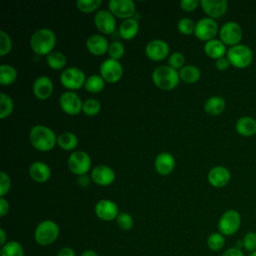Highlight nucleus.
Returning a JSON list of instances; mask_svg holds the SVG:
<instances>
[{
  "instance_id": "obj_18",
  "label": "nucleus",
  "mask_w": 256,
  "mask_h": 256,
  "mask_svg": "<svg viewBox=\"0 0 256 256\" xmlns=\"http://www.w3.org/2000/svg\"><path fill=\"white\" fill-rule=\"evenodd\" d=\"M114 170L107 165H98L91 170V180L99 186H109L115 180Z\"/></svg>"
},
{
  "instance_id": "obj_47",
  "label": "nucleus",
  "mask_w": 256,
  "mask_h": 256,
  "mask_svg": "<svg viewBox=\"0 0 256 256\" xmlns=\"http://www.w3.org/2000/svg\"><path fill=\"white\" fill-rule=\"evenodd\" d=\"M221 256H245L243 250L240 247L234 246L226 249Z\"/></svg>"
},
{
  "instance_id": "obj_36",
  "label": "nucleus",
  "mask_w": 256,
  "mask_h": 256,
  "mask_svg": "<svg viewBox=\"0 0 256 256\" xmlns=\"http://www.w3.org/2000/svg\"><path fill=\"white\" fill-rule=\"evenodd\" d=\"M102 4L101 0H77L76 7L83 13H92L96 11Z\"/></svg>"
},
{
  "instance_id": "obj_7",
  "label": "nucleus",
  "mask_w": 256,
  "mask_h": 256,
  "mask_svg": "<svg viewBox=\"0 0 256 256\" xmlns=\"http://www.w3.org/2000/svg\"><path fill=\"white\" fill-rule=\"evenodd\" d=\"M86 76L83 70L77 67L64 69L60 74V82L68 91H75L84 86Z\"/></svg>"
},
{
  "instance_id": "obj_19",
  "label": "nucleus",
  "mask_w": 256,
  "mask_h": 256,
  "mask_svg": "<svg viewBox=\"0 0 256 256\" xmlns=\"http://www.w3.org/2000/svg\"><path fill=\"white\" fill-rule=\"evenodd\" d=\"M231 179V173L225 166H214L212 167L208 174L207 180L209 184L215 188H222L226 186Z\"/></svg>"
},
{
  "instance_id": "obj_32",
  "label": "nucleus",
  "mask_w": 256,
  "mask_h": 256,
  "mask_svg": "<svg viewBox=\"0 0 256 256\" xmlns=\"http://www.w3.org/2000/svg\"><path fill=\"white\" fill-rule=\"evenodd\" d=\"M105 87V80L101 77V75L93 74L90 75L84 84V88L86 91L90 93H99Z\"/></svg>"
},
{
  "instance_id": "obj_10",
  "label": "nucleus",
  "mask_w": 256,
  "mask_h": 256,
  "mask_svg": "<svg viewBox=\"0 0 256 256\" xmlns=\"http://www.w3.org/2000/svg\"><path fill=\"white\" fill-rule=\"evenodd\" d=\"M217 34H219V27L216 20L204 17L196 22L194 35L197 39L207 42L214 39Z\"/></svg>"
},
{
  "instance_id": "obj_3",
  "label": "nucleus",
  "mask_w": 256,
  "mask_h": 256,
  "mask_svg": "<svg viewBox=\"0 0 256 256\" xmlns=\"http://www.w3.org/2000/svg\"><path fill=\"white\" fill-rule=\"evenodd\" d=\"M152 80L155 86L161 90H173L180 82L179 71L169 65H160L154 69Z\"/></svg>"
},
{
  "instance_id": "obj_43",
  "label": "nucleus",
  "mask_w": 256,
  "mask_h": 256,
  "mask_svg": "<svg viewBox=\"0 0 256 256\" xmlns=\"http://www.w3.org/2000/svg\"><path fill=\"white\" fill-rule=\"evenodd\" d=\"M12 49L11 37L4 31L0 30V55L5 56Z\"/></svg>"
},
{
  "instance_id": "obj_50",
  "label": "nucleus",
  "mask_w": 256,
  "mask_h": 256,
  "mask_svg": "<svg viewBox=\"0 0 256 256\" xmlns=\"http://www.w3.org/2000/svg\"><path fill=\"white\" fill-rule=\"evenodd\" d=\"M90 179L91 178H89L87 175H81V176H78L77 183L81 187H87L90 185Z\"/></svg>"
},
{
  "instance_id": "obj_49",
  "label": "nucleus",
  "mask_w": 256,
  "mask_h": 256,
  "mask_svg": "<svg viewBox=\"0 0 256 256\" xmlns=\"http://www.w3.org/2000/svg\"><path fill=\"white\" fill-rule=\"evenodd\" d=\"M56 256H76L75 251L70 247H63L61 248Z\"/></svg>"
},
{
  "instance_id": "obj_51",
  "label": "nucleus",
  "mask_w": 256,
  "mask_h": 256,
  "mask_svg": "<svg viewBox=\"0 0 256 256\" xmlns=\"http://www.w3.org/2000/svg\"><path fill=\"white\" fill-rule=\"evenodd\" d=\"M8 241H6V232L3 228H0V245L1 247L5 245Z\"/></svg>"
},
{
  "instance_id": "obj_20",
  "label": "nucleus",
  "mask_w": 256,
  "mask_h": 256,
  "mask_svg": "<svg viewBox=\"0 0 256 256\" xmlns=\"http://www.w3.org/2000/svg\"><path fill=\"white\" fill-rule=\"evenodd\" d=\"M32 90L37 99L46 100L53 93V82L48 76H39L34 80Z\"/></svg>"
},
{
  "instance_id": "obj_30",
  "label": "nucleus",
  "mask_w": 256,
  "mask_h": 256,
  "mask_svg": "<svg viewBox=\"0 0 256 256\" xmlns=\"http://www.w3.org/2000/svg\"><path fill=\"white\" fill-rule=\"evenodd\" d=\"M78 144L77 136L72 132H63L57 136V145L66 151H71Z\"/></svg>"
},
{
  "instance_id": "obj_8",
  "label": "nucleus",
  "mask_w": 256,
  "mask_h": 256,
  "mask_svg": "<svg viewBox=\"0 0 256 256\" xmlns=\"http://www.w3.org/2000/svg\"><path fill=\"white\" fill-rule=\"evenodd\" d=\"M67 165L73 174L77 176L86 175L91 168V158L85 151L77 150L69 155Z\"/></svg>"
},
{
  "instance_id": "obj_37",
  "label": "nucleus",
  "mask_w": 256,
  "mask_h": 256,
  "mask_svg": "<svg viewBox=\"0 0 256 256\" xmlns=\"http://www.w3.org/2000/svg\"><path fill=\"white\" fill-rule=\"evenodd\" d=\"M100 110L101 104L95 98H89L83 102L82 112L87 116H95L100 112Z\"/></svg>"
},
{
  "instance_id": "obj_42",
  "label": "nucleus",
  "mask_w": 256,
  "mask_h": 256,
  "mask_svg": "<svg viewBox=\"0 0 256 256\" xmlns=\"http://www.w3.org/2000/svg\"><path fill=\"white\" fill-rule=\"evenodd\" d=\"M185 56L181 52H174L168 57V65L175 70L182 69L185 65Z\"/></svg>"
},
{
  "instance_id": "obj_11",
  "label": "nucleus",
  "mask_w": 256,
  "mask_h": 256,
  "mask_svg": "<svg viewBox=\"0 0 256 256\" xmlns=\"http://www.w3.org/2000/svg\"><path fill=\"white\" fill-rule=\"evenodd\" d=\"M59 105L64 113L74 116L82 112L83 101L77 93L67 90L60 95Z\"/></svg>"
},
{
  "instance_id": "obj_27",
  "label": "nucleus",
  "mask_w": 256,
  "mask_h": 256,
  "mask_svg": "<svg viewBox=\"0 0 256 256\" xmlns=\"http://www.w3.org/2000/svg\"><path fill=\"white\" fill-rule=\"evenodd\" d=\"M226 108V101L221 96H211L204 103V110L212 116L220 115Z\"/></svg>"
},
{
  "instance_id": "obj_6",
  "label": "nucleus",
  "mask_w": 256,
  "mask_h": 256,
  "mask_svg": "<svg viewBox=\"0 0 256 256\" xmlns=\"http://www.w3.org/2000/svg\"><path fill=\"white\" fill-rule=\"evenodd\" d=\"M241 226V215L235 209H228L222 213L218 220V232L224 236H232Z\"/></svg>"
},
{
  "instance_id": "obj_45",
  "label": "nucleus",
  "mask_w": 256,
  "mask_h": 256,
  "mask_svg": "<svg viewBox=\"0 0 256 256\" xmlns=\"http://www.w3.org/2000/svg\"><path fill=\"white\" fill-rule=\"evenodd\" d=\"M200 1L198 0H181L180 7L185 12H192L198 8Z\"/></svg>"
},
{
  "instance_id": "obj_5",
  "label": "nucleus",
  "mask_w": 256,
  "mask_h": 256,
  "mask_svg": "<svg viewBox=\"0 0 256 256\" xmlns=\"http://www.w3.org/2000/svg\"><path fill=\"white\" fill-rule=\"evenodd\" d=\"M226 57L233 67L244 69L252 64L253 52L249 46L240 43L238 45L229 47Z\"/></svg>"
},
{
  "instance_id": "obj_35",
  "label": "nucleus",
  "mask_w": 256,
  "mask_h": 256,
  "mask_svg": "<svg viewBox=\"0 0 256 256\" xmlns=\"http://www.w3.org/2000/svg\"><path fill=\"white\" fill-rule=\"evenodd\" d=\"M225 245V236L220 232H213L207 238V247L211 251H219Z\"/></svg>"
},
{
  "instance_id": "obj_39",
  "label": "nucleus",
  "mask_w": 256,
  "mask_h": 256,
  "mask_svg": "<svg viewBox=\"0 0 256 256\" xmlns=\"http://www.w3.org/2000/svg\"><path fill=\"white\" fill-rule=\"evenodd\" d=\"M107 53L109 55V58L119 61V59H121L123 57L124 53H125V47H124L122 42L113 41L109 44V48H108Z\"/></svg>"
},
{
  "instance_id": "obj_16",
  "label": "nucleus",
  "mask_w": 256,
  "mask_h": 256,
  "mask_svg": "<svg viewBox=\"0 0 256 256\" xmlns=\"http://www.w3.org/2000/svg\"><path fill=\"white\" fill-rule=\"evenodd\" d=\"M94 212L100 220L108 222L114 219L116 220L117 216L119 215V208L114 201L109 199H101L96 203Z\"/></svg>"
},
{
  "instance_id": "obj_23",
  "label": "nucleus",
  "mask_w": 256,
  "mask_h": 256,
  "mask_svg": "<svg viewBox=\"0 0 256 256\" xmlns=\"http://www.w3.org/2000/svg\"><path fill=\"white\" fill-rule=\"evenodd\" d=\"M29 176L37 183H44L51 177V169L48 164L42 161H34L29 166Z\"/></svg>"
},
{
  "instance_id": "obj_22",
  "label": "nucleus",
  "mask_w": 256,
  "mask_h": 256,
  "mask_svg": "<svg viewBox=\"0 0 256 256\" xmlns=\"http://www.w3.org/2000/svg\"><path fill=\"white\" fill-rule=\"evenodd\" d=\"M86 48L92 55L101 56L108 52L109 43L103 35L93 34L87 38Z\"/></svg>"
},
{
  "instance_id": "obj_26",
  "label": "nucleus",
  "mask_w": 256,
  "mask_h": 256,
  "mask_svg": "<svg viewBox=\"0 0 256 256\" xmlns=\"http://www.w3.org/2000/svg\"><path fill=\"white\" fill-rule=\"evenodd\" d=\"M139 31V24L135 18H129L122 21L119 26L118 33L120 37L124 40L133 39Z\"/></svg>"
},
{
  "instance_id": "obj_15",
  "label": "nucleus",
  "mask_w": 256,
  "mask_h": 256,
  "mask_svg": "<svg viewBox=\"0 0 256 256\" xmlns=\"http://www.w3.org/2000/svg\"><path fill=\"white\" fill-rule=\"evenodd\" d=\"M170 47L168 43L161 39H154L147 43L145 47L146 56L152 61H162L169 57Z\"/></svg>"
},
{
  "instance_id": "obj_31",
  "label": "nucleus",
  "mask_w": 256,
  "mask_h": 256,
  "mask_svg": "<svg viewBox=\"0 0 256 256\" xmlns=\"http://www.w3.org/2000/svg\"><path fill=\"white\" fill-rule=\"evenodd\" d=\"M47 65L53 70H62L67 63L66 56L60 51H52L46 56Z\"/></svg>"
},
{
  "instance_id": "obj_25",
  "label": "nucleus",
  "mask_w": 256,
  "mask_h": 256,
  "mask_svg": "<svg viewBox=\"0 0 256 256\" xmlns=\"http://www.w3.org/2000/svg\"><path fill=\"white\" fill-rule=\"evenodd\" d=\"M236 132L243 137H251L256 134V119L251 116H242L235 123Z\"/></svg>"
},
{
  "instance_id": "obj_9",
  "label": "nucleus",
  "mask_w": 256,
  "mask_h": 256,
  "mask_svg": "<svg viewBox=\"0 0 256 256\" xmlns=\"http://www.w3.org/2000/svg\"><path fill=\"white\" fill-rule=\"evenodd\" d=\"M243 37L241 26L235 21H228L224 23L219 29V39L229 47L240 44Z\"/></svg>"
},
{
  "instance_id": "obj_34",
  "label": "nucleus",
  "mask_w": 256,
  "mask_h": 256,
  "mask_svg": "<svg viewBox=\"0 0 256 256\" xmlns=\"http://www.w3.org/2000/svg\"><path fill=\"white\" fill-rule=\"evenodd\" d=\"M13 100L12 98L4 93L1 92L0 93V118L1 119H5L6 117H8L12 111H13Z\"/></svg>"
},
{
  "instance_id": "obj_28",
  "label": "nucleus",
  "mask_w": 256,
  "mask_h": 256,
  "mask_svg": "<svg viewBox=\"0 0 256 256\" xmlns=\"http://www.w3.org/2000/svg\"><path fill=\"white\" fill-rule=\"evenodd\" d=\"M180 80L188 84L196 83L201 77L200 69L195 65H185L182 69L179 70Z\"/></svg>"
},
{
  "instance_id": "obj_29",
  "label": "nucleus",
  "mask_w": 256,
  "mask_h": 256,
  "mask_svg": "<svg viewBox=\"0 0 256 256\" xmlns=\"http://www.w3.org/2000/svg\"><path fill=\"white\" fill-rule=\"evenodd\" d=\"M18 76L17 69L8 64H2L0 66V84L3 86L13 84Z\"/></svg>"
},
{
  "instance_id": "obj_12",
  "label": "nucleus",
  "mask_w": 256,
  "mask_h": 256,
  "mask_svg": "<svg viewBox=\"0 0 256 256\" xmlns=\"http://www.w3.org/2000/svg\"><path fill=\"white\" fill-rule=\"evenodd\" d=\"M101 77L108 83H117L123 75V67L118 60L105 59L99 68Z\"/></svg>"
},
{
  "instance_id": "obj_17",
  "label": "nucleus",
  "mask_w": 256,
  "mask_h": 256,
  "mask_svg": "<svg viewBox=\"0 0 256 256\" xmlns=\"http://www.w3.org/2000/svg\"><path fill=\"white\" fill-rule=\"evenodd\" d=\"M200 6L207 17L214 20L224 16L228 10V3L225 0H201Z\"/></svg>"
},
{
  "instance_id": "obj_44",
  "label": "nucleus",
  "mask_w": 256,
  "mask_h": 256,
  "mask_svg": "<svg viewBox=\"0 0 256 256\" xmlns=\"http://www.w3.org/2000/svg\"><path fill=\"white\" fill-rule=\"evenodd\" d=\"M11 188V179L9 175L2 171L0 172V197H5Z\"/></svg>"
},
{
  "instance_id": "obj_13",
  "label": "nucleus",
  "mask_w": 256,
  "mask_h": 256,
  "mask_svg": "<svg viewBox=\"0 0 256 256\" xmlns=\"http://www.w3.org/2000/svg\"><path fill=\"white\" fill-rule=\"evenodd\" d=\"M94 24L99 32L109 35L115 32L116 19L109 10H99L94 16Z\"/></svg>"
},
{
  "instance_id": "obj_33",
  "label": "nucleus",
  "mask_w": 256,
  "mask_h": 256,
  "mask_svg": "<svg viewBox=\"0 0 256 256\" xmlns=\"http://www.w3.org/2000/svg\"><path fill=\"white\" fill-rule=\"evenodd\" d=\"M1 256H24L23 246L18 241H8L1 247Z\"/></svg>"
},
{
  "instance_id": "obj_2",
  "label": "nucleus",
  "mask_w": 256,
  "mask_h": 256,
  "mask_svg": "<svg viewBox=\"0 0 256 256\" xmlns=\"http://www.w3.org/2000/svg\"><path fill=\"white\" fill-rule=\"evenodd\" d=\"M32 51L39 56H47L54 51L56 45V35L48 28H40L36 30L29 40Z\"/></svg>"
},
{
  "instance_id": "obj_41",
  "label": "nucleus",
  "mask_w": 256,
  "mask_h": 256,
  "mask_svg": "<svg viewBox=\"0 0 256 256\" xmlns=\"http://www.w3.org/2000/svg\"><path fill=\"white\" fill-rule=\"evenodd\" d=\"M242 247L248 252H254L256 250V232L248 231L242 238Z\"/></svg>"
},
{
  "instance_id": "obj_52",
  "label": "nucleus",
  "mask_w": 256,
  "mask_h": 256,
  "mask_svg": "<svg viewBox=\"0 0 256 256\" xmlns=\"http://www.w3.org/2000/svg\"><path fill=\"white\" fill-rule=\"evenodd\" d=\"M80 256H99L97 254V252H95L94 250H91V249H88V250H85L81 253Z\"/></svg>"
},
{
  "instance_id": "obj_14",
  "label": "nucleus",
  "mask_w": 256,
  "mask_h": 256,
  "mask_svg": "<svg viewBox=\"0 0 256 256\" xmlns=\"http://www.w3.org/2000/svg\"><path fill=\"white\" fill-rule=\"evenodd\" d=\"M108 8L115 17L123 20L133 18L135 14V3L132 0H110Z\"/></svg>"
},
{
  "instance_id": "obj_38",
  "label": "nucleus",
  "mask_w": 256,
  "mask_h": 256,
  "mask_svg": "<svg viewBox=\"0 0 256 256\" xmlns=\"http://www.w3.org/2000/svg\"><path fill=\"white\" fill-rule=\"evenodd\" d=\"M195 25L196 23L192 19L188 17H183L178 21L177 29L183 35H191L194 34Z\"/></svg>"
},
{
  "instance_id": "obj_21",
  "label": "nucleus",
  "mask_w": 256,
  "mask_h": 256,
  "mask_svg": "<svg viewBox=\"0 0 256 256\" xmlns=\"http://www.w3.org/2000/svg\"><path fill=\"white\" fill-rule=\"evenodd\" d=\"M154 167L158 174L169 175L175 168V158L169 152H161L154 160Z\"/></svg>"
},
{
  "instance_id": "obj_40",
  "label": "nucleus",
  "mask_w": 256,
  "mask_h": 256,
  "mask_svg": "<svg viewBox=\"0 0 256 256\" xmlns=\"http://www.w3.org/2000/svg\"><path fill=\"white\" fill-rule=\"evenodd\" d=\"M116 223H117V226L121 230L128 231V230H130L133 227L134 220H133V217L129 213H127V212H120L119 215L116 218Z\"/></svg>"
},
{
  "instance_id": "obj_53",
  "label": "nucleus",
  "mask_w": 256,
  "mask_h": 256,
  "mask_svg": "<svg viewBox=\"0 0 256 256\" xmlns=\"http://www.w3.org/2000/svg\"><path fill=\"white\" fill-rule=\"evenodd\" d=\"M249 256H256V250H255L254 252H251V253L249 254Z\"/></svg>"
},
{
  "instance_id": "obj_46",
  "label": "nucleus",
  "mask_w": 256,
  "mask_h": 256,
  "mask_svg": "<svg viewBox=\"0 0 256 256\" xmlns=\"http://www.w3.org/2000/svg\"><path fill=\"white\" fill-rule=\"evenodd\" d=\"M230 62L228 60V58L226 56L222 57V58H219L215 61V67L217 68V70L219 71H225L227 70L229 67H230Z\"/></svg>"
},
{
  "instance_id": "obj_4",
  "label": "nucleus",
  "mask_w": 256,
  "mask_h": 256,
  "mask_svg": "<svg viewBox=\"0 0 256 256\" xmlns=\"http://www.w3.org/2000/svg\"><path fill=\"white\" fill-rule=\"evenodd\" d=\"M60 230L56 222L50 219H46L38 223L34 231V239L40 246H49L53 244L58 236Z\"/></svg>"
},
{
  "instance_id": "obj_1",
  "label": "nucleus",
  "mask_w": 256,
  "mask_h": 256,
  "mask_svg": "<svg viewBox=\"0 0 256 256\" xmlns=\"http://www.w3.org/2000/svg\"><path fill=\"white\" fill-rule=\"evenodd\" d=\"M31 145L38 151L48 152L57 144V136L54 131L45 125H35L29 131Z\"/></svg>"
},
{
  "instance_id": "obj_48",
  "label": "nucleus",
  "mask_w": 256,
  "mask_h": 256,
  "mask_svg": "<svg viewBox=\"0 0 256 256\" xmlns=\"http://www.w3.org/2000/svg\"><path fill=\"white\" fill-rule=\"evenodd\" d=\"M9 202L5 199V197H0V216L4 217L9 212Z\"/></svg>"
},
{
  "instance_id": "obj_24",
  "label": "nucleus",
  "mask_w": 256,
  "mask_h": 256,
  "mask_svg": "<svg viewBox=\"0 0 256 256\" xmlns=\"http://www.w3.org/2000/svg\"><path fill=\"white\" fill-rule=\"evenodd\" d=\"M227 46L220 39H212L204 44V52L205 54L214 60L222 58L227 54Z\"/></svg>"
}]
</instances>
